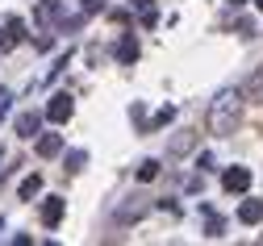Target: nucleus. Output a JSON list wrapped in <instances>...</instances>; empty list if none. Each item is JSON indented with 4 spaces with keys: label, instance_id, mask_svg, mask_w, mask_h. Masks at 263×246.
<instances>
[{
    "label": "nucleus",
    "instance_id": "obj_9",
    "mask_svg": "<svg viewBox=\"0 0 263 246\" xmlns=\"http://www.w3.org/2000/svg\"><path fill=\"white\" fill-rule=\"evenodd\" d=\"M117 59H121V63H134V59H138V42H134V38H121V42H117Z\"/></svg>",
    "mask_w": 263,
    "mask_h": 246
},
{
    "label": "nucleus",
    "instance_id": "obj_8",
    "mask_svg": "<svg viewBox=\"0 0 263 246\" xmlns=\"http://www.w3.org/2000/svg\"><path fill=\"white\" fill-rule=\"evenodd\" d=\"M17 134H21V138H34V134H38V113H21V117H17Z\"/></svg>",
    "mask_w": 263,
    "mask_h": 246
},
{
    "label": "nucleus",
    "instance_id": "obj_15",
    "mask_svg": "<svg viewBox=\"0 0 263 246\" xmlns=\"http://www.w3.org/2000/svg\"><path fill=\"white\" fill-rule=\"evenodd\" d=\"M9 100H13L9 92H0V117H5V113H9Z\"/></svg>",
    "mask_w": 263,
    "mask_h": 246
},
{
    "label": "nucleus",
    "instance_id": "obj_14",
    "mask_svg": "<svg viewBox=\"0 0 263 246\" xmlns=\"http://www.w3.org/2000/svg\"><path fill=\"white\" fill-rule=\"evenodd\" d=\"M221 230H226V221H221V217H213V213H209V238H221Z\"/></svg>",
    "mask_w": 263,
    "mask_h": 246
},
{
    "label": "nucleus",
    "instance_id": "obj_6",
    "mask_svg": "<svg viewBox=\"0 0 263 246\" xmlns=\"http://www.w3.org/2000/svg\"><path fill=\"white\" fill-rule=\"evenodd\" d=\"M59 150H63V138H59V134H46V138H38V155H42V159H54Z\"/></svg>",
    "mask_w": 263,
    "mask_h": 246
},
{
    "label": "nucleus",
    "instance_id": "obj_11",
    "mask_svg": "<svg viewBox=\"0 0 263 246\" xmlns=\"http://www.w3.org/2000/svg\"><path fill=\"white\" fill-rule=\"evenodd\" d=\"M42 192V175H29V180H21V196L29 200V196H38Z\"/></svg>",
    "mask_w": 263,
    "mask_h": 246
},
{
    "label": "nucleus",
    "instance_id": "obj_4",
    "mask_svg": "<svg viewBox=\"0 0 263 246\" xmlns=\"http://www.w3.org/2000/svg\"><path fill=\"white\" fill-rule=\"evenodd\" d=\"M63 209H67V200H59V196H46V204H42V225H59L63 221Z\"/></svg>",
    "mask_w": 263,
    "mask_h": 246
},
{
    "label": "nucleus",
    "instance_id": "obj_10",
    "mask_svg": "<svg viewBox=\"0 0 263 246\" xmlns=\"http://www.w3.org/2000/svg\"><path fill=\"white\" fill-rule=\"evenodd\" d=\"M21 38H25V21H21V17H9V42H5V46L21 42Z\"/></svg>",
    "mask_w": 263,
    "mask_h": 246
},
{
    "label": "nucleus",
    "instance_id": "obj_1",
    "mask_svg": "<svg viewBox=\"0 0 263 246\" xmlns=\"http://www.w3.org/2000/svg\"><path fill=\"white\" fill-rule=\"evenodd\" d=\"M238 121H242V88L217 92L213 104H209V129H213L217 138H230V134L238 129Z\"/></svg>",
    "mask_w": 263,
    "mask_h": 246
},
{
    "label": "nucleus",
    "instance_id": "obj_2",
    "mask_svg": "<svg viewBox=\"0 0 263 246\" xmlns=\"http://www.w3.org/2000/svg\"><path fill=\"white\" fill-rule=\"evenodd\" d=\"M221 188H226V192H247V188H251V167H230V171L221 175Z\"/></svg>",
    "mask_w": 263,
    "mask_h": 246
},
{
    "label": "nucleus",
    "instance_id": "obj_18",
    "mask_svg": "<svg viewBox=\"0 0 263 246\" xmlns=\"http://www.w3.org/2000/svg\"><path fill=\"white\" fill-rule=\"evenodd\" d=\"M234 5H242V0H234Z\"/></svg>",
    "mask_w": 263,
    "mask_h": 246
},
{
    "label": "nucleus",
    "instance_id": "obj_16",
    "mask_svg": "<svg viewBox=\"0 0 263 246\" xmlns=\"http://www.w3.org/2000/svg\"><path fill=\"white\" fill-rule=\"evenodd\" d=\"M101 5H105V0H84V13H96Z\"/></svg>",
    "mask_w": 263,
    "mask_h": 246
},
{
    "label": "nucleus",
    "instance_id": "obj_17",
    "mask_svg": "<svg viewBox=\"0 0 263 246\" xmlns=\"http://www.w3.org/2000/svg\"><path fill=\"white\" fill-rule=\"evenodd\" d=\"M255 5H259V9H263V0H255Z\"/></svg>",
    "mask_w": 263,
    "mask_h": 246
},
{
    "label": "nucleus",
    "instance_id": "obj_3",
    "mask_svg": "<svg viewBox=\"0 0 263 246\" xmlns=\"http://www.w3.org/2000/svg\"><path fill=\"white\" fill-rule=\"evenodd\" d=\"M46 117H50L54 125H63V121L71 117V96H63V92H59V96H54V100L46 104Z\"/></svg>",
    "mask_w": 263,
    "mask_h": 246
},
{
    "label": "nucleus",
    "instance_id": "obj_12",
    "mask_svg": "<svg viewBox=\"0 0 263 246\" xmlns=\"http://www.w3.org/2000/svg\"><path fill=\"white\" fill-rule=\"evenodd\" d=\"M188 146H192V129H184V134L176 138V146H172V155H184Z\"/></svg>",
    "mask_w": 263,
    "mask_h": 246
},
{
    "label": "nucleus",
    "instance_id": "obj_7",
    "mask_svg": "<svg viewBox=\"0 0 263 246\" xmlns=\"http://www.w3.org/2000/svg\"><path fill=\"white\" fill-rule=\"evenodd\" d=\"M59 13H63V5H59V0H42L34 17H38L42 25H50V21H59Z\"/></svg>",
    "mask_w": 263,
    "mask_h": 246
},
{
    "label": "nucleus",
    "instance_id": "obj_13",
    "mask_svg": "<svg viewBox=\"0 0 263 246\" xmlns=\"http://www.w3.org/2000/svg\"><path fill=\"white\" fill-rule=\"evenodd\" d=\"M155 175H159V163H155V159H146V163L138 167V180H155Z\"/></svg>",
    "mask_w": 263,
    "mask_h": 246
},
{
    "label": "nucleus",
    "instance_id": "obj_5",
    "mask_svg": "<svg viewBox=\"0 0 263 246\" xmlns=\"http://www.w3.org/2000/svg\"><path fill=\"white\" fill-rule=\"evenodd\" d=\"M238 221L242 225H259L263 221V200H242L238 204Z\"/></svg>",
    "mask_w": 263,
    "mask_h": 246
}]
</instances>
